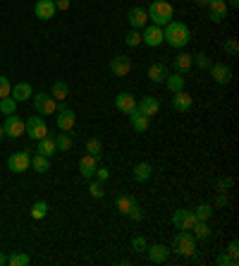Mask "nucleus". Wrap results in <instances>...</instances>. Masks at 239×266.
Masks as SVG:
<instances>
[{
	"label": "nucleus",
	"mask_w": 239,
	"mask_h": 266,
	"mask_svg": "<svg viewBox=\"0 0 239 266\" xmlns=\"http://www.w3.org/2000/svg\"><path fill=\"white\" fill-rule=\"evenodd\" d=\"M163 41H168V46H172V48H184L192 41V32L184 22L172 20L163 27Z\"/></svg>",
	"instance_id": "obj_1"
},
{
	"label": "nucleus",
	"mask_w": 239,
	"mask_h": 266,
	"mask_svg": "<svg viewBox=\"0 0 239 266\" xmlns=\"http://www.w3.org/2000/svg\"><path fill=\"white\" fill-rule=\"evenodd\" d=\"M146 12H148V20L153 24H158V27H165L168 22H172L174 17V8L168 0H153Z\"/></svg>",
	"instance_id": "obj_2"
},
{
	"label": "nucleus",
	"mask_w": 239,
	"mask_h": 266,
	"mask_svg": "<svg viewBox=\"0 0 239 266\" xmlns=\"http://www.w3.org/2000/svg\"><path fill=\"white\" fill-rule=\"evenodd\" d=\"M172 252L182 256H192L196 254V237L192 235V230H180L172 240Z\"/></svg>",
	"instance_id": "obj_3"
},
{
	"label": "nucleus",
	"mask_w": 239,
	"mask_h": 266,
	"mask_svg": "<svg viewBox=\"0 0 239 266\" xmlns=\"http://www.w3.org/2000/svg\"><path fill=\"white\" fill-rule=\"evenodd\" d=\"M24 134L34 139V142H38V139H44L46 134H48V127H46V120L41 115H29V120L24 122Z\"/></svg>",
	"instance_id": "obj_4"
},
{
	"label": "nucleus",
	"mask_w": 239,
	"mask_h": 266,
	"mask_svg": "<svg viewBox=\"0 0 239 266\" xmlns=\"http://www.w3.org/2000/svg\"><path fill=\"white\" fill-rule=\"evenodd\" d=\"M58 118H55V125H58V130L60 132H70L72 127H74V122H76V115H74V111H70L65 103L60 101L58 103Z\"/></svg>",
	"instance_id": "obj_5"
},
{
	"label": "nucleus",
	"mask_w": 239,
	"mask_h": 266,
	"mask_svg": "<svg viewBox=\"0 0 239 266\" xmlns=\"http://www.w3.org/2000/svg\"><path fill=\"white\" fill-rule=\"evenodd\" d=\"M34 108L38 115H53L58 111V101L50 96V94H34Z\"/></svg>",
	"instance_id": "obj_6"
},
{
	"label": "nucleus",
	"mask_w": 239,
	"mask_h": 266,
	"mask_svg": "<svg viewBox=\"0 0 239 266\" xmlns=\"http://www.w3.org/2000/svg\"><path fill=\"white\" fill-rule=\"evenodd\" d=\"M142 44L151 46V48H158L163 44V27L158 24H146L142 29Z\"/></svg>",
	"instance_id": "obj_7"
},
{
	"label": "nucleus",
	"mask_w": 239,
	"mask_h": 266,
	"mask_svg": "<svg viewBox=\"0 0 239 266\" xmlns=\"http://www.w3.org/2000/svg\"><path fill=\"white\" fill-rule=\"evenodd\" d=\"M2 130H5V137H10V139H17V137H22V134H24V120L20 118V115H17V113H12V115H5Z\"/></svg>",
	"instance_id": "obj_8"
},
{
	"label": "nucleus",
	"mask_w": 239,
	"mask_h": 266,
	"mask_svg": "<svg viewBox=\"0 0 239 266\" xmlns=\"http://www.w3.org/2000/svg\"><path fill=\"white\" fill-rule=\"evenodd\" d=\"M8 168H10L12 173H24V170H29L32 168V154L29 151H17V154H12L8 158Z\"/></svg>",
	"instance_id": "obj_9"
},
{
	"label": "nucleus",
	"mask_w": 239,
	"mask_h": 266,
	"mask_svg": "<svg viewBox=\"0 0 239 266\" xmlns=\"http://www.w3.org/2000/svg\"><path fill=\"white\" fill-rule=\"evenodd\" d=\"M172 223H174L177 230H192L194 223H196L194 211L192 209H177L174 211V216H172Z\"/></svg>",
	"instance_id": "obj_10"
},
{
	"label": "nucleus",
	"mask_w": 239,
	"mask_h": 266,
	"mask_svg": "<svg viewBox=\"0 0 239 266\" xmlns=\"http://www.w3.org/2000/svg\"><path fill=\"white\" fill-rule=\"evenodd\" d=\"M110 72L115 75V77H127L132 72V58L127 56H115L110 60Z\"/></svg>",
	"instance_id": "obj_11"
},
{
	"label": "nucleus",
	"mask_w": 239,
	"mask_h": 266,
	"mask_svg": "<svg viewBox=\"0 0 239 266\" xmlns=\"http://www.w3.org/2000/svg\"><path fill=\"white\" fill-rule=\"evenodd\" d=\"M228 3H225V0H210V3H208V20H210V22H222V20H225V17H228Z\"/></svg>",
	"instance_id": "obj_12"
},
{
	"label": "nucleus",
	"mask_w": 239,
	"mask_h": 266,
	"mask_svg": "<svg viewBox=\"0 0 239 266\" xmlns=\"http://www.w3.org/2000/svg\"><path fill=\"white\" fill-rule=\"evenodd\" d=\"M136 111L144 113L146 118H153V115H158V111H160V101L156 99V96H144L142 101H136Z\"/></svg>",
	"instance_id": "obj_13"
},
{
	"label": "nucleus",
	"mask_w": 239,
	"mask_h": 266,
	"mask_svg": "<svg viewBox=\"0 0 239 266\" xmlns=\"http://www.w3.org/2000/svg\"><path fill=\"white\" fill-rule=\"evenodd\" d=\"M210 77L216 79L218 84H230L232 82V70L225 63H213L210 65Z\"/></svg>",
	"instance_id": "obj_14"
},
{
	"label": "nucleus",
	"mask_w": 239,
	"mask_h": 266,
	"mask_svg": "<svg viewBox=\"0 0 239 266\" xmlns=\"http://www.w3.org/2000/svg\"><path fill=\"white\" fill-rule=\"evenodd\" d=\"M55 3L53 0H38V3H36V5H34V15H36V17H38V20H53L55 17Z\"/></svg>",
	"instance_id": "obj_15"
},
{
	"label": "nucleus",
	"mask_w": 239,
	"mask_h": 266,
	"mask_svg": "<svg viewBox=\"0 0 239 266\" xmlns=\"http://www.w3.org/2000/svg\"><path fill=\"white\" fill-rule=\"evenodd\" d=\"M115 108L120 113H130L136 108V99H134V94L130 91H120L118 96H115Z\"/></svg>",
	"instance_id": "obj_16"
},
{
	"label": "nucleus",
	"mask_w": 239,
	"mask_h": 266,
	"mask_svg": "<svg viewBox=\"0 0 239 266\" xmlns=\"http://www.w3.org/2000/svg\"><path fill=\"white\" fill-rule=\"evenodd\" d=\"M146 252H148V261L151 264H163V261H168V256H170V249L165 244H148Z\"/></svg>",
	"instance_id": "obj_17"
},
{
	"label": "nucleus",
	"mask_w": 239,
	"mask_h": 266,
	"mask_svg": "<svg viewBox=\"0 0 239 266\" xmlns=\"http://www.w3.org/2000/svg\"><path fill=\"white\" fill-rule=\"evenodd\" d=\"M146 24H148V12L144 10V8H139V5L132 8L130 10V27L132 29H139V32H142Z\"/></svg>",
	"instance_id": "obj_18"
},
{
	"label": "nucleus",
	"mask_w": 239,
	"mask_h": 266,
	"mask_svg": "<svg viewBox=\"0 0 239 266\" xmlns=\"http://www.w3.org/2000/svg\"><path fill=\"white\" fill-rule=\"evenodd\" d=\"M96 168H98V158H96V156L86 154L82 161H79V173H82V177H86V180H91V177L96 175Z\"/></svg>",
	"instance_id": "obj_19"
},
{
	"label": "nucleus",
	"mask_w": 239,
	"mask_h": 266,
	"mask_svg": "<svg viewBox=\"0 0 239 266\" xmlns=\"http://www.w3.org/2000/svg\"><path fill=\"white\" fill-rule=\"evenodd\" d=\"M192 106H194V101H192V96L186 94L184 89H182V91H174V94H172V108H174V111L186 113Z\"/></svg>",
	"instance_id": "obj_20"
},
{
	"label": "nucleus",
	"mask_w": 239,
	"mask_h": 266,
	"mask_svg": "<svg viewBox=\"0 0 239 266\" xmlns=\"http://www.w3.org/2000/svg\"><path fill=\"white\" fill-rule=\"evenodd\" d=\"M127 115H130L132 127H134L136 132H146V130H148V125H151V118H146V115H144V113H139L136 108H134V111H130Z\"/></svg>",
	"instance_id": "obj_21"
},
{
	"label": "nucleus",
	"mask_w": 239,
	"mask_h": 266,
	"mask_svg": "<svg viewBox=\"0 0 239 266\" xmlns=\"http://www.w3.org/2000/svg\"><path fill=\"white\" fill-rule=\"evenodd\" d=\"M10 96L17 101V103H22V101H29L34 96V89H32V84L20 82V84H14V89L10 91Z\"/></svg>",
	"instance_id": "obj_22"
},
{
	"label": "nucleus",
	"mask_w": 239,
	"mask_h": 266,
	"mask_svg": "<svg viewBox=\"0 0 239 266\" xmlns=\"http://www.w3.org/2000/svg\"><path fill=\"white\" fill-rule=\"evenodd\" d=\"M134 206H139V204H136V197H132V194H122V197H118V201H115V209H118V213H122V216H127Z\"/></svg>",
	"instance_id": "obj_23"
},
{
	"label": "nucleus",
	"mask_w": 239,
	"mask_h": 266,
	"mask_svg": "<svg viewBox=\"0 0 239 266\" xmlns=\"http://www.w3.org/2000/svg\"><path fill=\"white\" fill-rule=\"evenodd\" d=\"M132 175H134V180L136 182H148V177L153 175V168H151V163H136L134 166V170H132Z\"/></svg>",
	"instance_id": "obj_24"
},
{
	"label": "nucleus",
	"mask_w": 239,
	"mask_h": 266,
	"mask_svg": "<svg viewBox=\"0 0 239 266\" xmlns=\"http://www.w3.org/2000/svg\"><path fill=\"white\" fill-rule=\"evenodd\" d=\"M170 72H168V67L163 65V63H156V65L148 67V79H151L153 84H160V82H165V77H168Z\"/></svg>",
	"instance_id": "obj_25"
},
{
	"label": "nucleus",
	"mask_w": 239,
	"mask_h": 266,
	"mask_svg": "<svg viewBox=\"0 0 239 266\" xmlns=\"http://www.w3.org/2000/svg\"><path fill=\"white\" fill-rule=\"evenodd\" d=\"M192 235H194L196 240H208V237L213 235V230H210L208 221H196L194 228H192Z\"/></svg>",
	"instance_id": "obj_26"
},
{
	"label": "nucleus",
	"mask_w": 239,
	"mask_h": 266,
	"mask_svg": "<svg viewBox=\"0 0 239 266\" xmlns=\"http://www.w3.org/2000/svg\"><path fill=\"white\" fill-rule=\"evenodd\" d=\"M55 151H58V149H55V139H53V137H48V134H46L44 139H38V151H36V154H44V156L50 158Z\"/></svg>",
	"instance_id": "obj_27"
},
{
	"label": "nucleus",
	"mask_w": 239,
	"mask_h": 266,
	"mask_svg": "<svg viewBox=\"0 0 239 266\" xmlns=\"http://www.w3.org/2000/svg\"><path fill=\"white\" fill-rule=\"evenodd\" d=\"M55 101H65L67 96H70V84L67 82H62V79H58V82H53V94H50Z\"/></svg>",
	"instance_id": "obj_28"
},
{
	"label": "nucleus",
	"mask_w": 239,
	"mask_h": 266,
	"mask_svg": "<svg viewBox=\"0 0 239 266\" xmlns=\"http://www.w3.org/2000/svg\"><path fill=\"white\" fill-rule=\"evenodd\" d=\"M174 70H177V72H180V75H184V72H189V67L194 65V63H192V56H189V53H180V56L174 58Z\"/></svg>",
	"instance_id": "obj_29"
},
{
	"label": "nucleus",
	"mask_w": 239,
	"mask_h": 266,
	"mask_svg": "<svg viewBox=\"0 0 239 266\" xmlns=\"http://www.w3.org/2000/svg\"><path fill=\"white\" fill-rule=\"evenodd\" d=\"M165 84H168V89L170 91H182L184 89V75H180V72H174V75H168L165 77Z\"/></svg>",
	"instance_id": "obj_30"
},
{
	"label": "nucleus",
	"mask_w": 239,
	"mask_h": 266,
	"mask_svg": "<svg viewBox=\"0 0 239 266\" xmlns=\"http://www.w3.org/2000/svg\"><path fill=\"white\" fill-rule=\"evenodd\" d=\"M32 168L36 170V173H48V170H50V161H48V156L36 154L32 158Z\"/></svg>",
	"instance_id": "obj_31"
},
{
	"label": "nucleus",
	"mask_w": 239,
	"mask_h": 266,
	"mask_svg": "<svg viewBox=\"0 0 239 266\" xmlns=\"http://www.w3.org/2000/svg\"><path fill=\"white\" fill-rule=\"evenodd\" d=\"M194 211V216H196V221H210V216H213V206L210 204H198Z\"/></svg>",
	"instance_id": "obj_32"
},
{
	"label": "nucleus",
	"mask_w": 239,
	"mask_h": 266,
	"mask_svg": "<svg viewBox=\"0 0 239 266\" xmlns=\"http://www.w3.org/2000/svg\"><path fill=\"white\" fill-rule=\"evenodd\" d=\"M8 264L10 266H29L32 264V256L26 252H14L12 256H8Z\"/></svg>",
	"instance_id": "obj_33"
},
{
	"label": "nucleus",
	"mask_w": 239,
	"mask_h": 266,
	"mask_svg": "<svg viewBox=\"0 0 239 266\" xmlns=\"http://www.w3.org/2000/svg\"><path fill=\"white\" fill-rule=\"evenodd\" d=\"M46 216H48V204L46 201H36L32 206V218L34 221H44Z\"/></svg>",
	"instance_id": "obj_34"
},
{
	"label": "nucleus",
	"mask_w": 239,
	"mask_h": 266,
	"mask_svg": "<svg viewBox=\"0 0 239 266\" xmlns=\"http://www.w3.org/2000/svg\"><path fill=\"white\" fill-rule=\"evenodd\" d=\"M86 154L100 158V156H103V142H100V139H96V137H91V139L86 142Z\"/></svg>",
	"instance_id": "obj_35"
},
{
	"label": "nucleus",
	"mask_w": 239,
	"mask_h": 266,
	"mask_svg": "<svg viewBox=\"0 0 239 266\" xmlns=\"http://www.w3.org/2000/svg\"><path fill=\"white\" fill-rule=\"evenodd\" d=\"M0 113H2V115H12V113H17V101L12 99V96L0 99Z\"/></svg>",
	"instance_id": "obj_36"
},
{
	"label": "nucleus",
	"mask_w": 239,
	"mask_h": 266,
	"mask_svg": "<svg viewBox=\"0 0 239 266\" xmlns=\"http://www.w3.org/2000/svg\"><path fill=\"white\" fill-rule=\"evenodd\" d=\"M55 149H58V151H70V149H72L70 134H58V137H55Z\"/></svg>",
	"instance_id": "obj_37"
},
{
	"label": "nucleus",
	"mask_w": 239,
	"mask_h": 266,
	"mask_svg": "<svg viewBox=\"0 0 239 266\" xmlns=\"http://www.w3.org/2000/svg\"><path fill=\"white\" fill-rule=\"evenodd\" d=\"M192 63H194L196 67H201V70H206V67L213 65L210 56H206V53H196V56H192Z\"/></svg>",
	"instance_id": "obj_38"
},
{
	"label": "nucleus",
	"mask_w": 239,
	"mask_h": 266,
	"mask_svg": "<svg viewBox=\"0 0 239 266\" xmlns=\"http://www.w3.org/2000/svg\"><path fill=\"white\" fill-rule=\"evenodd\" d=\"M222 51H225L230 58H237V56H239V44H237V39H228V41L222 44Z\"/></svg>",
	"instance_id": "obj_39"
},
{
	"label": "nucleus",
	"mask_w": 239,
	"mask_h": 266,
	"mask_svg": "<svg viewBox=\"0 0 239 266\" xmlns=\"http://www.w3.org/2000/svg\"><path fill=\"white\" fill-rule=\"evenodd\" d=\"M124 44L130 46V48H136V46H142V32L139 29H132L127 34V39H124Z\"/></svg>",
	"instance_id": "obj_40"
},
{
	"label": "nucleus",
	"mask_w": 239,
	"mask_h": 266,
	"mask_svg": "<svg viewBox=\"0 0 239 266\" xmlns=\"http://www.w3.org/2000/svg\"><path fill=\"white\" fill-rule=\"evenodd\" d=\"M216 264L218 266H239V259L237 256H230L228 252H222V254H218Z\"/></svg>",
	"instance_id": "obj_41"
},
{
	"label": "nucleus",
	"mask_w": 239,
	"mask_h": 266,
	"mask_svg": "<svg viewBox=\"0 0 239 266\" xmlns=\"http://www.w3.org/2000/svg\"><path fill=\"white\" fill-rule=\"evenodd\" d=\"M146 247H148V242L144 240L142 235H134V237H132V249H134L136 254H144V252H146Z\"/></svg>",
	"instance_id": "obj_42"
},
{
	"label": "nucleus",
	"mask_w": 239,
	"mask_h": 266,
	"mask_svg": "<svg viewBox=\"0 0 239 266\" xmlns=\"http://www.w3.org/2000/svg\"><path fill=\"white\" fill-rule=\"evenodd\" d=\"M88 192H91V197H94V199H103V197H106V192H103V182H98V180H94V182L88 185Z\"/></svg>",
	"instance_id": "obj_43"
},
{
	"label": "nucleus",
	"mask_w": 239,
	"mask_h": 266,
	"mask_svg": "<svg viewBox=\"0 0 239 266\" xmlns=\"http://www.w3.org/2000/svg\"><path fill=\"white\" fill-rule=\"evenodd\" d=\"M12 91V84L8 77H0V99H5V96H10Z\"/></svg>",
	"instance_id": "obj_44"
},
{
	"label": "nucleus",
	"mask_w": 239,
	"mask_h": 266,
	"mask_svg": "<svg viewBox=\"0 0 239 266\" xmlns=\"http://www.w3.org/2000/svg\"><path fill=\"white\" fill-rule=\"evenodd\" d=\"M98 180V182H106V180H110V168H103V166H98L96 168V175H94Z\"/></svg>",
	"instance_id": "obj_45"
},
{
	"label": "nucleus",
	"mask_w": 239,
	"mask_h": 266,
	"mask_svg": "<svg viewBox=\"0 0 239 266\" xmlns=\"http://www.w3.org/2000/svg\"><path fill=\"white\" fill-rule=\"evenodd\" d=\"M232 182H234L232 177H220V180H218V192H228V189L232 187Z\"/></svg>",
	"instance_id": "obj_46"
},
{
	"label": "nucleus",
	"mask_w": 239,
	"mask_h": 266,
	"mask_svg": "<svg viewBox=\"0 0 239 266\" xmlns=\"http://www.w3.org/2000/svg\"><path fill=\"white\" fill-rule=\"evenodd\" d=\"M127 216H130L132 221H144V211L139 209V206H134V209H132L130 213H127Z\"/></svg>",
	"instance_id": "obj_47"
},
{
	"label": "nucleus",
	"mask_w": 239,
	"mask_h": 266,
	"mask_svg": "<svg viewBox=\"0 0 239 266\" xmlns=\"http://www.w3.org/2000/svg\"><path fill=\"white\" fill-rule=\"evenodd\" d=\"M228 254L230 256H237V259H239V242H237V240H232V242L228 244Z\"/></svg>",
	"instance_id": "obj_48"
},
{
	"label": "nucleus",
	"mask_w": 239,
	"mask_h": 266,
	"mask_svg": "<svg viewBox=\"0 0 239 266\" xmlns=\"http://www.w3.org/2000/svg\"><path fill=\"white\" fill-rule=\"evenodd\" d=\"M228 201H230V197L225 194V192H218V199H216V206L220 209V206H228Z\"/></svg>",
	"instance_id": "obj_49"
},
{
	"label": "nucleus",
	"mask_w": 239,
	"mask_h": 266,
	"mask_svg": "<svg viewBox=\"0 0 239 266\" xmlns=\"http://www.w3.org/2000/svg\"><path fill=\"white\" fill-rule=\"evenodd\" d=\"M55 3V10H67L70 8V0H53Z\"/></svg>",
	"instance_id": "obj_50"
},
{
	"label": "nucleus",
	"mask_w": 239,
	"mask_h": 266,
	"mask_svg": "<svg viewBox=\"0 0 239 266\" xmlns=\"http://www.w3.org/2000/svg\"><path fill=\"white\" fill-rule=\"evenodd\" d=\"M196 5H198V8H208V0H194Z\"/></svg>",
	"instance_id": "obj_51"
},
{
	"label": "nucleus",
	"mask_w": 239,
	"mask_h": 266,
	"mask_svg": "<svg viewBox=\"0 0 239 266\" xmlns=\"http://www.w3.org/2000/svg\"><path fill=\"white\" fill-rule=\"evenodd\" d=\"M5 264H8V256H5L2 252H0V266H5Z\"/></svg>",
	"instance_id": "obj_52"
},
{
	"label": "nucleus",
	"mask_w": 239,
	"mask_h": 266,
	"mask_svg": "<svg viewBox=\"0 0 239 266\" xmlns=\"http://www.w3.org/2000/svg\"><path fill=\"white\" fill-rule=\"evenodd\" d=\"M239 0H228V8H237Z\"/></svg>",
	"instance_id": "obj_53"
},
{
	"label": "nucleus",
	"mask_w": 239,
	"mask_h": 266,
	"mask_svg": "<svg viewBox=\"0 0 239 266\" xmlns=\"http://www.w3.org/2000/svg\"><path fill=\"white\" fill-rule=\"evenodd\" d=\"M2 137H5V130H2V125H0V139H2Z\"/></svg>",
	"instance_id": "obj_54"
}]
</instances>
